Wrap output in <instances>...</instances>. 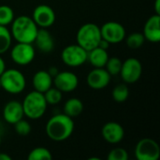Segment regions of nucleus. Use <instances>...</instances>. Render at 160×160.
Segmentation results:
<instances>
[{"label": "nucleus", "instance_id": "obj_1", "mask_svg": "<svg viewBox=\"0 0 160 160\" xmlns=\"http://www.w3.org/2000/svg\"><path fill=\"white\" fill-rule=\"evenodd\" d=\"M45 131L52 141L64 142L68 140L74 131L73 118L65 113L55 114L47 122Z\"/></svg>", "mask_w": 160, "mask_h": 160}, {"label": "nucleus", "instance_id": "obj_2", "mask_svg": "<svg viewBox=\"0 0 160 160\" xmlns=\"http://www.w3.org/2000/svg\"><path fill=\"white\" fill-rule=\"evenodd\" d=\"M11 24V37L17 42L32 43L35 40L38 27L33 21L32 17L21 15L14 18Z\"/></svg>", "mask_w": 160, "mask_h": 160}, {"label": "nucleus", "instance_id": "obj_3", "mask_svg": "<svg viewBox=\"0 0 160 160\" xmlns=\"http://www.w3.org/2000/svg\"><path fill=\"white\" fill-rule=\"evenodd\" d=\"M22 105L24 115L32 120H37L44 115L48 103L45 100L43 93L34 90L24 97Z\"/></svg>", "mask_w": 160, "mask_h": 160}, {"label": "nucleus", "instance_id": "obj_4", "mask_svg": "<svg viewBox=\"0 0 160 160\" xmlns=\"http://www.w3.org/2000/svg\"><path fill=\"white\" fill-rule=\"evenodd\" d=\"M76 40L77 44L86 52L98 47L101 40L100 27L93 22H87L82 25L77 32Z\"/></svg>", "mask_w": 160, "mask_h": 160}, {"label": "nucleus", "instance_id": "obj_5", "mask_svg": "<svg viewBox=\"0 0 160 160\" xmlns=\"http://www.w3.org/2000/svg\"><path fill=\"white\" fill-rule=\"evenodd\" d=\"M0 82L1 88L12 95L22 93L26 85L24 75L15 68L5 69L0 75Z\"/></svg>", "mask_w": 160, "mask_h": 160}, {"label": "nucleus", "instance_id": "obj_6", "mask_svg": "<svg viewBox=\"0 0 160 160\" xmlns=\"http://www.w3.org/2000/svg\"><path fill=\"white\" fill-rule=\"evenodd\" d=\"M134 155L138 160H158L160 157V147L153 139L144 138L136 144Z\"/></svg>", "mask_w": 160, "mask_h": 160}, {"label": "nucleus", "instance_id": "obj_7", "mask_svg": "<svg viewBox=\"0 0 160 160\" xmlns=\"http://www.w3.org/2000/svg\"><path fill=\"white\" fill-rule=\"evenodd\" d=\"M62 61L70 68H77L87 61V52L78 44L68 45L61 53Z\"/></svg>", "mask_w": 160, "mask_h": 160}, {"label": "nucleus", "instance_id": "obj_8", "mask_svg": "<svg viewBox=\"0 0 160 160\" xmlns=\"http://www.w3.org/2000/svg\"><path fill=\"white\" fill-rule=\"evenodd\" d=\"M36 51L32 43L18 42L10 51L12 61L19 66H27L35 58Z\"/></svg>", "mask_w": 160, "mask_h": 160}, {"label": "nucleus", "instance_id": "obj_9", "mask_svg": "<svg viewBox=\"0 0 160 160\" xmlns=\"http://www.w3.org/2000/svg\"><path fill=\"white\" fill-rule=\"evenodd\" d=\"M142 73V66L140 60L130 57L122 63V68L119 74L126 83H134L140 80Z\"/></svg>", "mask_w": 160, "mask_h": 160}, {"label": "nucleus", "instance_id": "obj_10", "mask_svg": "<svg viewBox=\"0 0 160 160\" xmlns=\"http://www.w3.org/2000/svg\"><path fill=\"white\" fill-rule=\"evenodd\" d=\"M100 34L101 38L110 44H118L125 39L126 29L124 25L117 22H108L100 27Z\"/></svg>", "mask_w": 160, "mask_h": 160}, {"label": "nucleus", "instance_id": "obj_11", "mask_svg": "<svg viewBox=\"0 0 160 160\" xmlns=\"http://www.w3.org/2000/svg\"><path fill=\"white\" fill-rule=\"evenodd\" d=\"M32 19L38 28H49L55 22V12L48 5H38L33 10Z\"/></svg>", "mask_w": 160, "mask_h": 160}, {"label": "nucleus", "instance_id": "obj_12", "mask_svg": "<svg viewBox=\"0 0 160 160\" xmlns=\"http://www.w3.org/2000/svg\"><path fill=\"white\" fill-rule=\"evenodd\" d=\"M52 83L62 93H68L74 91L79 84L77 75L70 71L58 72L52 79Z\"/></svg>", "mask_w": 160, "mask_h": 160}, {"label": "nucleus", "instance_id": "obj_13", "mask_svg": "<svg viewBox=\"0 0 160 160\" xmlns=\"http://www.w3.org/2000/svg\"><path fill=\"white\" fill-rule=\"evenodd\" d=\"M87 84L95 90H101L107 87L111 82V75L104 68H95L87 75Z\"/></svg>", "mask_w": 160, "mask_h": 160}, {"label": "nucleus", "instance_id": "obj_14", "mask_svg": "<svg viewBox=\"0 0 160 160\" xmlns=\"http://www.w3.org/2000/svg\"><path fill=\"white\" fill-rule=\"evenodd\" d=\"M101 133L103 139L111 144L119 143L125 137V129L117 122L106 123L102 128Z\"/></svg>", "mask_w": 160, "mask_h": 160}, {"label": "nucleus", "instance_id": "obj_15", "mask_svg": "<svg viewBox=\"0 0 160 160\" xmlns=\"http://www.w3.org/2000/svg\"><path fill=\"white\" fill-rule=\"evenodd\" d=\"M145 40L152 43H158L160 41V15L154 14L146 21L143 32Z\"/></svg>", "mask_w": 160, "mask_h": 160}, {"label": "nucleus", "instance_id": "obj_16", "mask_svg": "<svg viewBox=\"0 0 160 160\" xmlns=\"http://www.w3.org/2000/svg\"><path fill=\"white\" fill-rule=\"evenodd\" d=\"M23 116H24V112H23L22 105L19 101L11 100L8 102L3 109L4 120L10 125H14L19 120L22 119Z\"/></svg>", "mask_w": 160, "mask_h": 160}, {"label": "nucleus", "instance_id": "obj_17", "mask_svg": "<svg viewBox=\"0 0 160 160\" xmlns=\"http://www.w3.org/2000/svg\"><path fill=\"white\" fill-rule=\"evenodd\" d=\"M36 47L42 52H51L54 48V39L47 28H38L34 42Z\"/></svg>", "mask_w": 160, "mask_h": 160}, {"label": "nucleus", "instance_id": "obj_18", "mask_svg": "<svg viewBox=\"0 0 160 160\" xmlns=\"http://www.w3.org/2000/svg\"><path fill=\"white\" fill-rule=\"evenodd\" d=\"M52 77L50 75L48 70L37 71L32 79V83L36 91L45 93L48 89L52 86Z\"/></svg>", "mask_w": 160, "mask_h": 160}, {"label": "nucleus", "instance_id": "obj_19", "mask_svg": "<svg viewBox=\"0 0 160 160\" xmlns=\"http://www.w3.org/2000/svg\"><path fill=\"white\" fill-rule=\"evenodd\" d=\"M109 57L108 51L98 46L87 52V61L94 68H104Z\"/></svg>", "mask_w": 160, "mask_h": 160}, {"label": "nucleus", "instance_id": "obj_20", "mask_svg": "<svg viewBox=\"0 0 160 160\" xmlns=\"http://www.w3.org/2000/svg\"><path fill=\"white\" fill-rule=\"evenodd\" d=\"M83 111V104L81 99L71 98L68 99L64 105V113L71 118L79 116Z\"/></svg>", "mask_w": 160, "mask_h": 160}, {"label": "nucleus", "instance_id": "obj_21", "mask_svg": "<svg viewBox=\"0 0 160 160\" xmlns=\"http://www.w3.org/2000/svg\"><path fill=\"white\" fill-rule=\"evenodd\" d=\"M128 96H129V89L126 83H120L116 85L112 92V99L118 103L125 102L128 98Z\"/></svg>", "mask_w": 160, "mask_h": 160}, {"label": "nucleus", "instance_id": "obj_22", "mask_svg": "<svg viewBox=\"0 0 160 160\" xmlns=\"http://www.w3.org/2000/svg\"><path fill=\"white\" fill-rule=\"evenodd\" d=\"M11 40L12 37L10 31L7 28V26L0 25V54H3L9 50Z\"/></svg>", "mask_w": 160, "mask_h": 160}, {"label": "nucleus", "instance_id": "obj_23", "mask_svg": "<svg viewBox=\"0 0 160 160\" xmlns=\"http://www.w3.org/2000/svg\"><path fill=\"white\" fill-rule=\"evenodd\" d=\"M28 160H52V156L50 150L45 147H37L30 151L27 157Z\"/></svg>", "mask_w": 160, "mask_h": 160}, {"label": "nucleus", "instance_id": "obj_24", "mask_svg": "<svg viewBox=\"0 0 160 160\" xmlns=\"http://www.w3.org/2000/svg\"><path fill=\"white\" fill-rule=\"evenodd\" d=\"M144 41H145V38H144L143 34L138 33V32H134V33L130 34L126 39L127 46L132 50H137V49L141 48L143 45Z\"/></svg>", "mask_w": 160, "mask_h": 160}, {"label": "nucleus", "instance_id": "obj_25", "mask_svg": "<svg viewBox=\"0 0 160 160\" xmlns=\"http://www.w3.org/2000/svg\"><path fill=\"white\" fill-rule=\"evenodd\" d=\"M45 100L50 105H56L61 102L63 98V93L56 87H51L45 93H43Z\"/></svg>", "mask_w": 160, "mask_h": 160}, {"label": "nucleus", "instance_id": "obj_26", "mask_svg": "<svg viewBox=\"0 0 160 160\" xmlns=\"http://www.w3.org/2000/svg\"><path fill=\"white\" fill-rule=\"evenodd\" d=\"M14 11L13 9L7 5L0 6V25L8 26L14 20Z\"/></svg>", "mask_w": 160, "mask_h": 160}, {"label": "nucleus", "instance_id": "obj_27", "mask_svg": "<svg viewBox=\"0 0 160 160\" xmlns=\"http://www.w3.org/2000/svg\"><path fill=\"white\" fill-rule=\"evenodd\" d=\"M122 61L118 57H109L104 68L109 72L111 76L118 75L122 68Z\"/></svg>", "mask_w": 160, "mask_h": 160}, {"label": "nucleus", "instance_id": "obj_28", "mask_svg": "<svg viewBox=\"0 0 160 160\" xmlns=\"http://www.w3.org/2000/svg\"><path fill=\"white\" fill-rule=\"evenodd\" d=\"M14 129L15 132L21 136H26L31 132V125L29 124V122H27L26 120L21 119L19 120L17 123H15L14 125Z\"/></svg>", "mask_w": 160, "mask_h": 160}, {"label": "nucleus", "instance_id": "obj_29", "mask_svg": "<svg viewBox=\"0 0 160 160\" xmlns=\"http://www.w3.org/2000/svg\"><path fill=\"white\" fill-rule=\"evenodd\" d=\"M108 160H128V154L126 149L117 147L113 148L107 157Z\"/></svg>", "mask_w": 160, "mask_h": 160}, {"label": "nucleus", "instance_id": "obj_30", "mask_svg": "<svg viewBox=\"0 0 160 160\" xmlns=\"http://www.w3.org/2000/svg\"><path fill=\"white\" fill-rule=\"evenodd\" d=\"M6 69V64L4 59L0 56V75L4 72V70Z\"/></svg>", "mask_w": 160, "mask_h": 160}, {"label": "nucleus", "instance_id": "obj_31", "mask_svg": "<svg viewBox=\"0 0 160 160\" xmlns=\"http://www.w3.org/2000/svg\"><path fill=\"white\" fill-rule=\"evenodd\" d=\"M155 10H156V14L160 15V0H156V2H155Z\"/></svg>", "mask_w": 160, "mask_h": 160}, {"label": "nucleus", "instance_id": "obj_32", "mask_svg": "<svg viewBox=\"0 0 160 160\" xmlns=\"http://www.w3.org/2000/svg\"><path fill=\"white\" fill-rule=\"evenodd\" d=\"M48 72H49V73H50V75L52 77V79H53V77H54V76H55V75L58 73V71H57V68H54V67H53V68H51L48 70Z\"/></svg>", "mask_w": 160, "mask_h": 160}, {"label": "nucleus", "instance_id": "obj_33", "mask_svg": "<svg viewBox=\"0 0 160 160\" xmlns=\"http://www.w3.org/2000/svg\"><path fill=\"white\" fill-rule=\"evenodd\" d=\"M11 157L6 153H0V160H11Z\"/></svg>", "mask_w": 160, "mask_h": 160}, {"label": "nucleus", "instance_id": "obj_34", "mask_svg": "<svg viewBox=\"0 0 160 160\" xmlns=\"http://www.w3.org/2000/svg\"><path fill=\"white\" fill-rule=\"evenodd\" d=\"M1 142H2V128L0 127V144H1Z\"/></svg>", "mask_w": 160, "mask_h": 160}, {"label": "nucleus", "instance_id": "obj_35", "mask_svg": "<svg viewBox=\"0 0 160 160\" xmlns=\"http://www.w3.org/2000/svg\"><path fill=\"white\" fill-rule=\"evenodd\" d=\"M0 88H1V82H0Z\"/></svg>", "mask_w": 160, "mask_h": 160}]
</instances>
